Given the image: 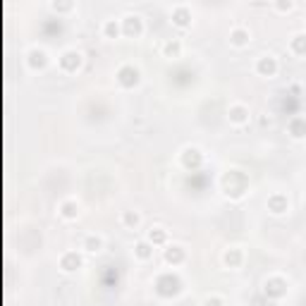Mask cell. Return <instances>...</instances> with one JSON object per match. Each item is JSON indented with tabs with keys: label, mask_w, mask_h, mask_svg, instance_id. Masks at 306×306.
Masks as SVG:
<instances>
[{
	"label": "cell",
	"mask_w": 306,
	"mask_h": 306,
	"mask_svg": "<svg viewBox=\"0 0 306 306\" xmlns=\"http://www.w3.org/2000/svg\"><path fill=\"white\" fill-rule=\"evenodd\" d=\"M256 72L261 74V77H275V72H278L275 55H261L259 63H256Z\"/></svg>",
	"instance_id": "obj_1"
},
{
	"label": "cell",
	"mask_w": 306,
	"mask_h": 306,
	"mask_svg": "<svg viewBox=\"0 0 306 306\" xmlns=\"http://www.w3.org/2000/svg\"><path fill=\"white\" fill-rule=\"evenodd\" d=\"M227 120H230L232 125H246V122H249V108L242 106V103H234V106H230V110H227Z\"/></svg>",
	"instance_id": "obj_2"
},
{
	"label": "cell",
	"mask_w": 306,
	"mask_h": 306,
	"mask_svg": "<svg viewBox=\"0 0 306 306\" xmlns=\"http://www.w3.org/2000/svg\"><path fill=\"white\" fill-rule=\"evenodd\" d=\"M251 41V34L246 31V29H232V34H230V43L237 45V48H242Z\"/></svg>",
	"instance_id": "obj_3"
},
{
	"label": "cell",
	"mask_w": 306,
	"mask_h": 306,
	"mask_svg": "<svg viewBox=\"0 0 306 306\" xmlns=\"http://www.w3.org/2000/svg\"><path fill=\"white\" fill-rule=\"evenodd\" d=\"M79 266H81V259L74 251H70V253H65V256H63V270H65V273L79 270Z\"/></svg>",
	"instance_id": "obj_4"
},
{
	"label": "cell",
	"mask_w": 306,
	"mask_h": 306,
	"mask_svg": "<svg viewBox=\"0 0 306 306\" xmlns=\"http://www.w3.org/2000/svg\"><path fill=\"white\" fill-rule=\"evenodd\" d=\"M165 261L172 263V266L182 263L184 261V249H182V246H170V249L165 251Z\"/></svg>",
	"instance_id": "obj_5"
},
{
	"label": "cell",
	"mask_w": 306,
	"mask_h": 306,
	"mask_svg": "<svg viewBox=\"0 0 306 306\" xmlns=\"http://www.w3.org/2000/svg\"><path fill=\"white\" fill-rule=\"evenodd\" d=\"M292 53H297L299 58H304L306 55V34H297V36H292Z\"/></svg>",
	"instance_id": "obj_6"
},
{
	"label": "cell",
	"mask_w": 306,
	"mask_h": 306,
	"mask_svg": "<svg viewBox=\"0 0 306 306\" xmlns=\"http://www.w3.org/2000/svg\"><path fill=\"white\" fill-rule=\"evenodd\" d=\"M134 253L141 259V261H146V259H151L153 256V244L151 242H139L134 246Z\"/></svg>",
	"instance_id": "obj_7"
},
{
	"label": "cell",
	"mask_w": 306,
	"mask_h": 306,
	"mask_svg": "<svg viewBox=\"0 0 306 306\" xmlns=\"http://www.w3.org/2000/svg\"><path fill=\"white\" fill-rule=\"evenodd\" d=\"M125 27H127L125 29L127 34H132V31H134V36H139V34H141V19L136 17V15H134V17L129 15V17L125 19Z\"/></svg>",
	"instance_id": "obj_8"
},
{
	"label": "cell",
	"mask_w": 306,
	"mask_h": 306,
	"mask_svg": "<svg viewBox=\"0 0 306 306\" xmlns=\"http://www.w3.org/2000/svg\"><path fill=\"white\" fill-rule=\"evenodd\" d=\"M84 249H86L89 253H98L100 249H103V239L91 234V237H86V242H84Z\"/></svg>",
	"instance_id": "obj_9"
},
{
	"label": "cell",
	"mask_w": 306,
	"mask_h": 306,
	"mask_svg": "<svg viewBox=\"0 0 306 306\" xmlns=\"http://www.w3.org/2000/svg\"><path fill=\"white\" fill-rule=\"evenodd\" d=\"M60 213H63V218H77V216H79V203H74V201H65L63 206H60Z\"/></svg>",
	"instance_id": "obj_10"
},
{
	"label": "cell",
	"mask_w": 306,
	"mask_h": 306,
	"mask_svg": "<svg viewBox=\"0 0 306 306\" xmlns=\"http://www.w3.org/2000/svg\"><path fill=\"white\" fill-rule=\"evenodd\" d=\"M168 239V232L163 227H151V234H148V242L151 244H163Z\"/></svg>",
	"instance_id": "obj_11"
},
{
	"label": "cell",
	"mask_w": 306,
	"mask_h": 306,
	"mask_svg": "<svg viewBox=\"0 0 306 306\" xmlns=\"http://www.w3.org/2000/svg\"><path fill=\"white\" fill-rule=\"evenodd\" d=\"M122 223H125L127 227H136L141 223V218H139L136 211H125V213H122Z\"/></svg>",
	"instance_id": "obj_12"
},
{
	"label": "cell",
	"mask_w": 306,
	"mask_h": 306,
	"mask_svg": "<svg viewBox=\"0 0 306 306\" xmlns=\"http://www.w3.org/2000/svg\"><path fill=\"white\" fill-rule=\"evenodd\" d=\"M163 53L168 55V58L177 55V53H180V43H177V41H175V43H172V41H168V43H165V48H163Z\"/></svg>",
	"instance_id": "obj_13"
},
{
	"label": "cell",
	"mask_w": 306,
	"mask_h": 306,
	"mask_svg": "<svg viewBox=\"0 0 306 306\" xmlns=\"http://www.w3.org/2000/svg\"><path fill=\"white\" fill-rule=\"evenodd\" d=\"M234 259H242L239 249H230V251L225 253V263H230V266H237V261H234Z\"/></svg>",
	"instance_id": "obj_14"
},
{
	"label": "cell",
	"mask_w": 306,
	"mask_h": 306,
	"mask_svg": "<svg viewBox=\"0 0 306 306\" xmlns=\"http://www.w3.org/2000/svg\"><path fill=\"white\" fill-rule=\"evenodd\" d=\"M117 31H120V27H117V22H113V19H108L106 22V36L108 38H113V34L117 36Z\"/></svg>",
	"instance_id": "obj_15"
},
{
	"label": "cell",
	"mask_w": 306,
	"mask_h": 306,
	"mask_svg": "<svg viewBox=\"0 0 306 306\" xmlns=\"http://www.w3.org/2000/svg\"><path fill=\"white\" fill-rule=\"evenodd\" d=\"M206 306H223V301H220L218 297H213V299L208 297V299H206Z\"/></svg>",
	"instance_id": "obj_16"
}]
</instances>
